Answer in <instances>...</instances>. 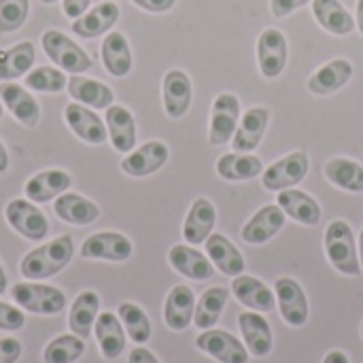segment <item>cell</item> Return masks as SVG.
<instances>
[{
	"instance_id": "6da1fadb",
	"label": "cell",
	"mask_w": 363,
	"mask_h": 363,
	"mask_svg": "<svg viewBox=\"0 0 363 363\" xmlns=\"http://www.w3.org/2000/svg\"><path fill=\"white\" fill-rule=\"evenodd\" d=\"M74 255V242L70 236H57L51 242H45L30 253L23 255L19 264L21 277L30 281H43L51 279L57 272H62Z\"/></svg>"
},
{
	"instance_id": "7a4b0ae2",
	"label": "cell",
	"mask_w": 363,
	"mask_h": 363,
	"mask_svg": "<svg viewBox=\"0 0 363 363\" xmlns=\"http://www.w3.org/2000/svg\"><path fill=\"white\" fill-rule=\"evenodd\" d=\"M325 253L330 264L347 277L362 274V262L357 255L355 234L351 225L342 219H336L325 230Z\"/></svg>"
},
{
	"instance_id": "3957f363",
	"label": "cell",
	"mask_w": 363,
	"mask_h": 363,
	"mask_svg": "<svg viewBox=\"0 0 363 363\" xmlns=\"http://www.w3.org/2000/svg\"><path fill=\"white\" fill-rule=\"evenodd\" d=\"M40 45H43L45 55L60 70H64V72L81 74V72H85V70H89L94 66L91 57L72 38H68L60 30H47V32H43Z\"/></svg>"
},
{
	"instance_id": "277c9868",
	"label": "cell",
	"mask_w": 363,
	"mask_h": 363,
	"mask_svg": "<svg viewBox=\"0 0 363 363\" xmlns=\"http://www.w3.org/2000/svg\"><path fill=\"white\" fill-rule=\"evenodd\" d=\"M11 296L17 306L32 315H47L53 317L66 308V296L62 289L53 285H43V283H17L11 289Z\"/></svg>"
},
{
	"instance_id": "5b68a950",
	"label": "cell",
	"mask_w": 363,
	"mask_h": 363,
	"mask_svg": "<svg viewBox=\"0 0 363 363\" xmlns=\"http://www.w3.org/2000/svg\"><path fill=\"white\" fill-rule=\"evenodd\" d=\"M311 168V160L304 151H294L285 157H281L279 162H274L272 166H268L262 172V185L268 191H283V189H291L298 187Z\"/></svg>"
},
{
	"instance_id": "8992f818",
	"label": "cell",
	"mask_w": 363,
	"mask_h": 363,
	"mask_svg": "<svg viewBox=\"0 0 363 363\" xmlns=\"http://www.w3.org/2000/svg\"><path fill=\"white\" fill-rule=\"evenodd\" d=\"M4 217H6V223L19 236H23L26 240L40 242L49 234V221H47V217L30 200H23V198L11 200L6 204V208H4Z\"/></svg>"
},
{
	"instance_id": "52a82bcc",
	"label": "cell",
	"mask_w": 363,
	"mask_h": 363,
	"mask_svg": "<svg viewBox=\"0 0 363 363\" xmlns=\"http://www.w3.org/2000/svg\"><path fill=\"white\" fill-rule=\"evenodd\" d=\"M240 100L236 94L232 91H221L211 108V145L215 147H223L228 143H232L236 128L240 123Z\"/></svg>"
},
{
	"instance_id": "ba28073f",
	"label": "cell",
	"mask_w": 363,
	"mask_h": 363,
	"mask_svg": "<svg viewBox=\"0 0 363 363\" xmlns=\"http://www.w3.org/2000/svg\"><path fill=\"white\" fill-rule=\"evenodd\" d=\"M289 60V45L287 36L279 28H266L262 30L257 38V66L262 77L277 79L283 74Z\"/></svg>"
},
{
	"instance_id": "9c48e42d",
	"label": "cell",
	"mask_w": 363,
	"mask_h": 363,
	"mask_svg": "<svg viewBox=\"0 0 363 363\" xmlns=\"http://www.w3.org/2000/svg\"><path fill=\"white\" fill-rule=\"evenodd\" d=\"M196 347L219 363H249V349L223 330H204L196 338Z\"/></svg>"
},
{
	"instance_id": "30bf717a",
	"label": "cell",
	"mask_w": 363,
	"mask_h": 363,
	"mask_svg": "<svg viewBox=\"0 0 363 363\" xmlns=\"http://www.w3.org/2000/svg\"><path fill=\"white\" fill-rule=\"evenodd\" d=\"M162 98H164V111L170 119L185 117L194 100V85L189 74L181 68L168 70L162 81Z\"/></svg>"
},
{
	"instance_id": "8fae6325",
	"label": "cell",
	"mask_w": 363,
	"mask_h": 363,
	"mask_svg": "<svg viewBox=\"0 0 363 363\" xmlns=\"http://www.w3.org/2000/svg\"><path fill=\"white\" fill-rule=\"evenodd\" d=\"M134 253V245L128 236L119 232H98L91 234L81 245L83 259H104V262H128Z\"/></svg>"
},
{
	"instance_id": "7c38bea8",
	"label": "cell",
	"mask_w": 363,
	"mask_h": 363,
	"mask_svg": "<svg viewBox=\"0 0 363 363\" xmlns=\"http://www.w3.org/2000/svg\"><path fill=\"white\" fill-rule=\"evenodd\" d=\"M274 294L279 300L281 315L287 325L291 328H302L308 321L311 308H308V298L302 289V285L296 279L283 277L274 285Z\"/></svg>"
},
{
	"instance_id": "4fadbf2b",
	"label": "cell",
	"mask_w": 363,
	"mask_h": 363,
	"mask_svg": "<svg viewBox=\"0 0 363 363\" xmlns=\"http://www.w3.org/2000/svg\"><path fill=\"white\" fill-rule=\"evenodd\" d=\"M168 157H170V149L162 140H149V143L140 145L138 149L130 151L121 160V170L136 179L149 177V174L157 172L160 168H164Z\"/></svg>"
},
{
	"instance_id": "5bb4252c",
	"label": "cell",
	"mask_w": 363,
	"mask_h": 363,
	"mask_svg": "<svg viewBox=\"0 0 363 363\" xmlns=\"http://www.w3.org/2000/svg\"><path fill=\"white\" fill-rule=\"evenodd\" d=\"M270 123V111L266 106H251L249 111H245V115L240 117V123L236 128V134L232 138V151L236 153H253L266 130Z\"/></svg>"
},
{
	"instance_id": "9a60e30c",
	"label": "cell",
	"mask_w": 363,
	"mask_h": 363,
	"mask_svg": "<svg viewBox=\"0 0 363 363\" xmlns=\"http://www.w3.org/2000/svg\"><path fill=\"white\" fill-rule=\"evenodd\" d=\"M64 119H66L68 128L87 145H102L108 136L106 123L85 104L70 102L64 108Z\"/></svg>"
},
{
	"instance_id": "2e32d148",
	"label": "cell",
	"mask_w": 363,
	"mask_h": 363,
	"mask_svg": "<svg viewBox=\"0 0 363 363\" xmlns=\"http://www.w3.org/2000/svg\"><path fill=\"white\" fill-rule=\"evenodd\" d=\"M285 213L279 204H266L262 206L240 230V236L249 245H264L272 240L285 225Z\"/></svg>"
},
{
	"instance_id": "e0dca14e",
	"label": "cell",
	"mask_w": 363,
	"mask_h": 363,
	"mask_svg": "<svg viewBox=\"0 0 363 363\" xmlns=\"http://www.w3.org/2000/svg\"><path fill=\"white\" fill-rule=\"evenodd\" d=\"M353 72L355 70L349 60L336 57V60H330L328 64H323L319 70H315L313 77L308 79L306 87L315 96H332L353 79Z\"/></svg>"
},
{
	"instance_id": "ac0fdd59",
	"label": "cell",
	"mask_w": 363,
	"mask_h": 363,
	"mask_svg": "<svg viewBox=\"0 0 363 363\" xmlns=\"http://www.w3.org/2000/svg\"><path fill=\"white\" fill-rule=\"evenodd\" d=\"M232 294L242 306L255 313H272L277 308V294L255 277H247V274L234 277Z\"/></svg>"
},
{
	"instance_id": "d6986e66",
	"label": "cell",
	"mask_w": 363,
	"mask_h": 363,
	"mask_svg": "<svg viewBox=\"0 0 363 363\" xmlns=\"http://www.w3.org/2000/svg\"><path fill=\"white\" fill-rule=\"evenodd\" d=\"M0 100H2V106H6L9 113L26 128H34L38 123L40 106H38L36 98L26 87L4 81L0 85Z\"/></svg>"
},
{
	"instance_id": "ffe728a7",
	"label": "cell",
	"mask_w": 363,
	"mask_h": 363,
	"mask_svg": "<svg viewBox=\"0 0 363 363\" xmlns=\"http://www.w3.org/2000/svg\"><path fill=\"white\" fill-rule=\"evenodd\" d=\"M217 223L215 204L208 198H196L189 206V213L183 223V238L189 245H202L213 234Z\"/></svg>"
},
{
	"instance_id": "44dd1931",
	"label": "cell",
	"mask_w": 363,
	"mask_h": 363,
	"mask_svg": "<svg viewBox=\"0 0 363 363\" xmlns=\"http://www.w3.org/2000/svg\"><path fill=\"white\" fill-rule=\"evenodd\" d=\"M100 57H102V66L106 68V72L117 79H123L132 72L134 57H132V49L123 32L113 30L104 36L102 47H100Z\"/></svg>"
},
{
	"instance_id": "7402d4cb",
	"label": "cell",
	"mask_w": 363,
	"mask_h": 363,
	"mask_svg": "<svg viewBox=\"0 0 363 363\" xmlns=\"http://www.w3.org/2000/svg\"><path fill=\"white\" fill-rule=\"evenodd\" d=\"M119 19V6L113 0L96 4L91 11H85L79 19L72 21V32L81 38H98L108 34Z\"/></svg>"
},
{
	"instance_id": "603a6c76",
	"label": "cell",
	"mask_w": 363,
	"mask_h": 363,
	"mask_svg": "<svg viewBox=\"0 0 363 363\" xmlns=\"http://www.w3.org/2000/svg\"><path fill=\"white\" fill-rule=\"evenodd\" d=\"M104 123L108 130V138L115 151L119 153H130L134 151L136 145V121L134 115L121 106V104H111L104 115Z\"/></svg>"
},
{
	"instance_id": "cb8c5ba5",
	"label": "cell",
	"mask_w": 363,
	"mask_h": 363,
	"mask_svg": "<svg viewBox=\"0 0 363 363\" xmlns=\"http://www.w3.org/2000/svg\"><path fill=\"white\" fill-rule=\"evenodd\" d=\"M196 313V296L187 285H174L164 304V321L172 332H185Z\"/></svg>"
},
{
	"instance_id": "d4e9b609",
	"label": "cell",
	"mask_w": 363,
	"mask_h": 363,
	"mask_svg": "<svg viewBox=\"0 0 363 363\" xmlns=\"http://www.w3.org/2000/svg\"><path fill=\"white\" fill-rule=\"evenodd\" d=\"M70 185H72V179H70L68 172L57 170V168H51V170H43V172L34 174L26 183L23 191H26V196H28L30 202L45 204L49 200H55L64 191H68Z\"/></svg>"
},
{
	"instance_id": "484cf974",
	"label": "cell",
	"mask_w": 363,
	"mask_h": 363,
	"mask_svg": "<svg viewBox=\"0 0 363 363\" xmlns=\"http://www.w3.org/2000/svg\"><path fill=\"white\" fill-rule=\"evenodd\" d=\"M168 262L179 274L191 281H208L215 274L213 262L189 245H174L168 251Z\"/></svg>"
},
{
	"instance_id": "4316f807",
	"label": "cell",
	"mask_w": 363,
	"mask_h": 363,
	"mask_svg": "<svg viewBox=\"0 0 363 363\" xmlns=\"http://www.w3.org/2000/svg\"><path fill=\"white\" fill-rule=\"evenodd\" d=\"M238 328L253 357H268L272 353V330L270 323L262 317V313H240Z\"/></svg>"
},
{
	"instance_id": "83f0119b",
	"label": "cell",
	"mask_w": 363,
	"mask_h": 363,
	"mask_svg": "<svg viewBox=\"0 0 363 363\" xmlns=\"http://www.w3.org/2000/svg\"><path fill=\"white\" fill-rule=\"evenodd\" d=\"M277 204L283 208V213L287 217H291L294 221H298L302 225H317L323 217L321 204L313 196H308L306 191H300L296 187L279 191Z\"/></svg>"
},
{
	"instance_id": "f1b7e54d",
	"label": "cell",
	"mask_w": 363,
	"mask_h": 363,
	"mask_svg": "<svg viewBox=\"0 0 363 363\" xmlns=\"http://www.w3.org/2000/svg\"><path fill=\"white\" fill-rule=\"evenodd\" d=\"M206 247V255L211 257L213 266L225 274V277H240L245 272V257L242 253L236 249V245L223 236V234H211L204 242Z\"/></svg>"
},
{
	"instance_id": "f546056e",
	"label": "cell",
	"mask_w": 363,
	"mask_h": 363,
	"mask_svg": "<svg viewBox=\"0 0 363 363\" xmlns=\"http://www.w3.org/2000/svg\"><path fill=\"white\" fill-rule=\"evenodd\" d=\"M313 15L325 32L336 36H349L357 28L355 17L340 0H313Z\"/></svg>"
},
{
	"instance_id": "4dcf8cb0",
	"label": "cell",
	"mask_w": 363,
	"mask_h": 363,
	"mask_svg": "<svg viewBox=\"0 0 363 363\" xmlns=\"http://www.w3.org/2000/svg\"><path fill=\"white\" fill-rule=\"evenodd\" d=\"M94 334L104 359L113 362L125 351V330L115 313H100L94 325Z\"/></svg>"
},
{
	"instance_id": "1f68e13d",
	"label": "cell",
	"mask_w": 363,
	"mask_h": 363,
	"mask_svg": "<svg viewBox=\"0 0 363 363\" xmlns=\"http://www.w3.org/2000/svg\"><path fill=\"white\" fill-rule=\"evenodd\" d=\"M68 96L74 102L91 108H108L115 100V94L106 83L83 74H72L68 79Z\"/></svg>"
},
{
	"instance_id": "d6a6232c",
	"label": "cell",
	"mask_w": 363,
	"mask_h": 363,
	"mask_svg": "<svg viewBox=\"0 0 363 363\" xmlns=\"http://www.w3.org/2000/svg\"><path fill=\"white\" fill-rule=\"evenodd\" d=\"M53 211L62 221L70 225H91L100 217V208L91 200L70 191H64L55 198Z\"/></svg>"
},
{
	"instance_id": "836d02e7",
	"label": "cell",
	"mask_w": 363,
	"mask_h": 363,
	"mask_svg": "<svg viewBox=\"0 0 363 363\" xmlns=\"http://www.w3.org/2000/svg\"><path fill=\"white\" fill-rule=\"evenodd\" d=\"M264 172L262 160L253 153H225L217 160V174L223 181L240 183V181H253Z\"/></svg>"
},
{
	"instance_id": "e575fe53",
	"label": "cell",
	"mask_w": 363,
	"mask_h": 363,
	"mask_svg": "<svg viewBox=\"0 0 363 363\" xmlns=\"http://www.w3.org/2000/svg\"><path fill=\"white\" fill-rule=\"evenodd\" d=\"M100 315V298L94 291H83L74 298L68 315V328L79 338L87 340L94 332L96 319Z\"/></svg>"
},
{
	"instance_id": "d590c367",
	"label": "cell",
	"mask_w": 363,
	"mask_h": 363,
	"mask_svg": "<svg viewBox=\"0 0 363 363\" xmlns=\"http://www.w3.org/2000/svg\"><path fill=\"white\" fill-rule=\"evenodd\" d=\"M34 45L30 40H21L9 49H0V81H15L28 74L34 66Z\"/></svg>"
},
{
	"instance_id": "8d00e7d4",
	"label": "cell",
	"mask_w": 363,
	"mask_h": 363,
	"mask_svg": "<svg viewBox=\"0 0 363 363\" xmlns=\"http://www.w3.org/2000/svg\"><path fill=\"white\" fill-rule=\"evenodd\" d=\"M325 179L338 189L362 194L363 191V164L349 157H334L323 168Z\"/></svg>"
},
{
	"instance_id": "74e56055",
	"label": "cell",
	"mask_w": 363,
	"mask_h": 363,
	"mask_svg": "<svg viewBox=\"0 0 363 363\" xmlns=\"http://www.w3.org/2000/svg\"><path fill=\"white\" fill-rule=\"evenodd\" d=\"M230 291L225 287H211L202 294V298L196 304L194 313V325L200 330H211L219 323L221 313L228 304Z\"/></svg>"
},
{
	"instance_id": "f35d334b",
	"label": "cell",
	"mask_w": 363,
	"mask_h": 363,
	"mask_svg": "<svg viewBox=\"0 0 363 363\" xmlns=\"http://www.w3.org/2000/svg\"><path fill=\"white\" fill-rule=\"evenodd\" d=\"M85 353V340L77 334H62L53 338L45 351L43 363H74L79 362Z\"/></svg>"
},
{
	"instance_id": "ab89813d",
	"label": "cell",
	"mask_w": 363,
	"mask_h": 363,
	"mask_svg": "<svg viewBox=\"0 0 363 363\" xmlns=\"http://www.w3.org/2000/svg\"><path fill=\"white\" fill-rule=\"evenodd\" d=\"M117 317L125 330V334L136 342V345H145L151 338V321L147 317V313L132 302H123L117 311Z\"/></svg>"
},
{
	"instance_id": "60d3db41",
	"label": "cell",
	"mask_w": 363,
	"mask_h": 363,
	"mask_svg": "<svg viewBox=\"0 0 363 363\" xmlns=\"http://www.w3.org/2000/svg\"><path fill=\"white\" fill-rule=\"evenodd\" d=\"M66 85H68V81H66L64 70L53 68V66H38L26 74V87H30L34 91L57 94V91H64Z\"/></svg>"
},
{
	"instance_id": "b9f144b4",
	"label": "cell",
	"mask_w": 363,
	"mask_h": 363,
	"mask_svg": "<svg viewBox=\"0 0 363 363\" xmlns=\"http://www.w3.org/2000/svg\"><path fill=\"white\" fill-rule=\"evenodd\" d=\"M30 13V0H0V34L19 30Z\"/></svg>"
},
{
	"instance_id": "7bdbcfd3",
	"label": "cell",
	"mask_w": 363,
	"mask_h": 363,
	"mask_svg": "<svg viewBox=\"0 0 363 363\" xmlns=\"http://www.w3.org/2000/svg\"><path fill=\"white\" fill-rule=\"evenodd\" d=\"M23 325H26V315L15 306L0 302V330L2 332H17Z\"/></svg>"
},
{
	"instance_id": "ee69618b",
	"label": "cell",
	"mask_w": 363,
	"mask_h": 363,
	"mask_svg": "<svg viewBox=\"0 0 363 363\" xmlns=\"http://www.w3.org/2000/svg\"><path fill=\"white\" fill-rule=\"evenodd\" d=\"M21 357V342L15 338H0V363H17Z\"/></svg>"
},
{
	"instance_id": "f6af8a7d",
	"label": "cell",
	"mask_w": 363,
	"mask_h": 363,
	"mask_svg": "<svg viewBox=\"0 0 363 363\" xmlns=\"http://www.w3.org/2000/svg\"><path fill=\"white\" fill-rule=\"evenodd\" d=\"M308 2H313V0H270V11H272L274 17L281 19V17L291 15V13L298 11V9L306 6Z\"/></svg>"
},
{
	"instance_id": "bcb514c9",
	"label": "cell",
	"mask_w": 363,
	"mask_h": 363,
	"mask_svg": "<svg viewBox=\"0 0 363 363\" xmlns=\"http://www.w3.org/2000/svg\"><path fill=\"white\" fill-rule=\"evenodd\" d=\"M132 2L147 13H168L179 0H132Z\"/></svg>"
},
{
	"instance_id": "7dc6e473",
	"label": "cell",
	"mask_w": 363,
	"mask_h": 363,
	"mask_svg": "<svg viewBox=\"0 0 363 363\" xmlns=\"http://www.w3.org/2000/svg\"><path fill=\"white\" fill-rule=\"evenodd\" d=\"M89 4H91V0H62V11L66 17H70L74 21L89 9Z\"/></svg>"
},
{
	"instance_id": "c3c4849f",
	"label": "cell",
	"mask_w": 363,
	"mask_h": 363,
	"mask_svg": "<svg viewBox=\"0 0 363 363\" xmlns=\"http://www.w3.org/2000/svg\"><path fill=\"white\" fill-rule=\"evenodd\" d=\"M128 363H160V362H157V357H155L149 349H145V347H136V349H132V353H130V357H128Z\"/></svg>"
},
{
	"instance_id": "681fc988",
	"label": "cell",
	"mask_w": 363,
	"mask_h": 363,
	"mask_svg": "<svg viewBox=\"0 0 363 363\" xmlns=\"http://www.w3.org/2000/svg\"><path fill=\"white\" fill-rule=\"evenodd\" d=\"M323 363H349V357H347L342 351H330V353L325 355Z\"/></svg>"
},
{
	"instance_id": "f907efd6",
	"label": "cell",
	"mask_w": 363,
	"mask_h": 363,
	"mask_svg": "<svg viewBox=\"0 0 363 363\" xmlns=\"http://www.w3.org/2000/svg\"><path fill=\"white\" fill-rule=\"evenodd\" d=\"M6 168H9V153H6V147L0 140V174L6 172Z\"/></svg>"
},
{
	"instance_id": "816d5d0a",
	"label": "cell",
	"mask_w": 363,
	"mask_h": 363,
	"mask_svg": "<svg viewBox=\"0 0 363 363\" xmlns=\"http://www.w3.org/2000/svg\"><path fill=\"white\" fill-rule=\"evenodd\" d=\"M357 30L363 34V0H357V15H355Z\"/></svg>"
},
{
	"instance_id": "f5cc1de1",
	"label": "cell",
	"mask_w": 363,
	"mask_h": 363,
	"mask_svg": "<svg viewBox=\"0 0 363 363\" xmlns=\"http://www.w3.org/2000/svg\"><path fill=\"white\" fill-rule=\"evenodd\" d=\"M6 291V274H4V268H2V264H0V296Z\"/></svg>"
},
{
	"instance_id": "db71d44e",
	"label": "cell",
	"mask_w": 363,
	"mask_h": 363,
	"mask_svg": "<svg viewBox=\"0 0 363 363\" xmlns=\"http://www.w3.org/2000/svg\"><path fill=\"white\" fill-rule=\"evenodd\" d=\"M359 262H362V270H363V230H362V236H359Z\"/></svg>"
},
{
	"instance_id": "11a10c76",
	"label": "cell",
	"mask_w": 363,
	"mask_h": 363,
	"mask_svg": "<svg viewBox=\"0 0 363 363\" xmlns=\"http://www.w3.org/2000/svg\"><path fill=\"white\" fill-rule=\"evenodd\" d=\"M40 2H43V4H55L57 0H40Z\"/></svg>"
},
{
	"instance_id": "9f6ffc18",
	"label": "cell",
	"mask_w": 363,
	"mask_h": 363,
	"mask_svg": "<svg viewBox=\"0 0 363 363\" xmlns=\"http://www.w3.org/2000/svg\"><path fill=\"white\" fill-rule=\"evenodd\" d=\"M2 108H4V106H2V100H0V117H2Z\"/></svg>"
},
{
	"instance_id": "6f0895ef",
	"label": "cell",
	"mask_w": 363,
	"mask_h": 363,
	"mask_svg": "<svg viewBox=\"0 0 363 363\" xmlns=\"http://www.w3.org/2000/svg\"><path fill=\"white\" fill-rule=\"evenodd\" d=\"M362 336H363V325H362Z\"/></svg>"
}]
</instances>
